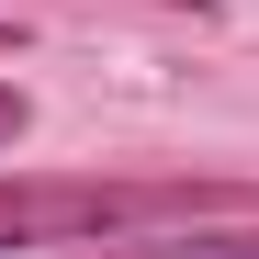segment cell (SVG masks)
Listing matches in <instances>:
<instances>
[{
	"label": "cell",
	"mask_w": 259,
	"mask_h": 259,
	"mask_svg": "<svg viewBox=\"0 0 259 259\" xmlns=\"http://www.w3.org/2000/svg\"><path fill=\"white\" fill-rule=\"evenodd\" d=\"M68 259H259V214L248 226H203V214H181V226H136V237H91Z\"/></svg>",
	"instance_id": "7a4b0ae2"
},
{
	"label": "cell",
	"mask_w": 259,
	"mask_h": 259,
	"mask_svg": "<svg viewBox=\"0 0 259 259\" xmlns=\"http://www.w3.org/2000/svg\"><path fill=\"white\" fill-rule=\"evenodd\" d=\"M0 46H12V23H0Z\"/></svg>",
	"instance_id": "277c9868"
},
{
	"label": "cell",
	"mask_w": 259,
	"mask_h": 259,
	"mask_svg": "<svg viewBox=\"0 0 259 259\" xmlns=\"http://www.w3.org/2000/svg\"><path fill=\"white\" fill-rule=\"evenodd\" d=\"M181 214H259V181L214 169H68V181H0V248H91Z\"/></svg>",
	"instance_id": "6da1fadb"
},
{
	"label": "cell",
	"mask_w": 259,
	"mask_h": 259,
	"mask_svg": "<svg viewBox=\"0 0 259 259\" xmlns=\"http://www.w3.org/2000/svg\"><path fill=\"white\" fill-rule=\"evenodd\" d=\"M23 124H34V102L12 91V79H0V147H12V136H23Z\"/></svg>",
	"instance_id": "3957f363"
}]
</instances>
